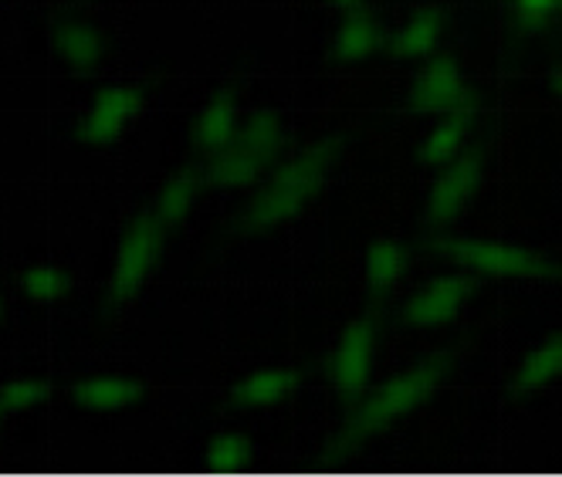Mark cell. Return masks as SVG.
Wrapping results in <instances>:
<instances>
[{
	"label": "cell",
	"instance_id": "7a4b0ae2",
	"mask_svg": "<svg viewBox=\"0 0 562 477\" xmlns=\"http://www.w3.org/2000/svg\"><path fill=\"white\" fill-rule=\"evenodd\" d=\"M281 143H285V126L268 112L255 115L248 126H240L234 133L231 146L217 152V159L211 163V180L221 186L251 183L281 152Z\"/></svg>",
	"mask_w": 562,
	"mask_h": 477
},
{
	"label": "cell",
	"instance_id": "8fae6325",
	"mask_svg": "<svg viewBox=\"0 0 562 477\" xmlns=\"http://www.w3.org/2000/svg\"><path fill=\"white\" fill-rule=\"evenodd\" d=\"M420 109H458L464 102V82L461 71L451 58H434L424 75L417 78L414 95H411Z\"/></svg>",
	"mask_w": 562,
	"mask_h": 477
},
{
	"label": "cell",
	"instance_id": "30bf717a",
	"mask_svg": "<svg viewBox=\"0 0 562 477\" xmlns=\"http://www.w3.org/2000/svg\"><path fill=\"white\" fill-rule=\"evenodd\" d=\"M468 295V285L461 277H440V282L427 285L411 305H407V322L417 329H434V326H445L448 318L461 308Z\"/></svg>",
	"mask_w": 562,
	"mask_h": 477
},
{
	"label": "cell",
	"instance_id": "cb8c5ba5",
	"mask_svg": "<svg viewBox=\"0 0 562 477\" xmlns=\"http://www.w3.org/2000/svg\"><path fill=\"white\" fill-rule=\"evenodd\" d=\"M515 4V14L521 21H529V24H539L546 18H552L559 8H562V0H512Z\"/></svg>",
	"mask_w": 562,
	"mask_h": 477
},
{
	"label": "cell",
	"instance_id": "9c48e42d",
	"mask_svg": "<svg viewBox=\"0 0 562 477\" xmlns=\"http://www.w3.org/2000/svg\"><path fill=\"white\" fill-rule=\"evenodd\" d=\"M481 177V159L477 156H464L451 170H445L430 190V201H427V214L434 224H448L458 217V211L464 207V201L471 196V190L477 186Z\"/></svg>",
	"mask_w": 562,
	"mask_h": 477
},
{
	"label": "cell",
	"instance_id": "ba28073f",
	"mask_svg": "<svg viewBox=\"0 0 562 477\" xmlns=\"http://www.w3.org/2000/svg\"><path fill=\"white\" fill-rule=\"evenodd\" d=\"M52 52L61 65L75 68V71H89L102 61L105 42L95 31V24L78 21V18H65L52 31Z\"/></svg>",
	"mask_w": 562,
	"mask_h": 477
},
{
	"label": "cell",
	"instance_id": "ac0fdd59",
	"mask_svg": "<svg viewBox=\"0 0 562 477\" xmlns=\"http://www.w3.org/2000/svg\"><path fill=\"white\" fill-rule=\"evenodd\" d=\"M562 376V336H552L549 342H542L526 363L515 373V386L518 389H536L549 379Z\"/></svg>",
	"mask_w": 562,
	"mask_h": 477
},
{
	"label": "cell",
	"instance_id": "9a60e30c",
	"mask_svg": "<svg viewBox=\"0 0 562 477\" xmlns=\"http://www.w3.org/2000/svg\"><path fill=\"white\" fill-rule=\"evenodd\" d=\"M234 133H237V115H234V102L231 99L211 102L204 112L196 115V123H193V143L200 149H207V152L227 149Z\"/></svg>",
	"mask_w": 562,
	"mask_h": 477
},
{
	"label": "cell",
	"instance_id": "603a6c76",
	"mask_svg": "<svg viewBox=\"0 0 562 477\" xmlns=\"http://www.w3.org/2000/svg\"><path fill=\"white\" fill-rule=\"evenodd\" d=\"M48 389L37 383H11L0 386V413H24L37 404H45Z\"/></svg>",
	"mask_w": 562,
	"mask_h": 477
},
{
	"label": "cell",
	"instance_id": "5bb4252c",
	"mask_svg": "<svg viewBox=\"0 0 562 477\" xmlns=\"http://www.w3.org/2000/svg\"><path fill=\"white\" fill-rule=\"evenodd\" d=\"M295 389V373L289 370H258L251 373L245 383H240L231 396H234V404L237 407H271L278 400H285V396Z\"/></svg>",
	"mask_w": 562,
	"mask_h": 477
},
{
	"label": "cell",
	"instance_id": "3957f363",
	"mask_svg": "<svg viewBox=\"0 0 562 477\" xmlns=\"http://www.w3.org/2000/svg\"><path fill=\"white\" fill-rule=\"evenodd\" d=\"M440 376H445V366H440V363H420V366L407 370L404 376H396L390 386H383L376 396H370V400L352 413L346 441H363V436H370L373 430H380L390 420L414 410L424 396L437 386Z\"/></svg>",
	"mask_w": 562,
	"mask_h": 477
},
{
	"label": "cell",
	"instance_id": "d6986e66",
	"mask_svg": "<svg viewBox=\"0 0 562 477\" xmlns=\"http://www.w3.org/2000/svg\"><path fill=\"white\" fill-rule=\"evenodd\" d=\"M193 196H196V180L190 173L173 177L164 190H159V196H156V214L153 217L164 224V227L180 224L187 217L190 204H193Z\"/></svg>",
	"mask_w": 562,
	"mask_h": 477
},
{
	"label": "cell",
	"instance_id": "5b68a950",
	"mask_svg": "<svg viewBox=\"0 0 562 477\" xmlns=\"http://www.w3.org/2000/svg\"><path fill=\"white\" fill-rule=\"evenodd\" d=\"M373 345H376V329L370 318H356L352 326L342 329L336 352L329 360V379L339 393H346V396L363 393V386L370 383Z\"/></svg>",
	"mask_w": 562,
	"mask_h": 477
},
{
	"label": "cell",
	"instance_id": "52a82bcc",
	"mask_svg": "<svg viewBox=\"0 0 562 477\" xmlns=\"http://www.w3.org/2000/svg\"><path fill=\"white\" fill-rule=\"evenodd\" d=\"M454 261L461 268L481 271V274H498V277H518V274H542V261L526 254L512 245L495 241H461L451 248Z\"/></svg>",
	"mask_w": 562,
	"mask_h": 477
},
{
	"label": "cell",
	"instance_id": "44dd1931",
	"mask_svg": "<svg viewBox=\"0 0 562 477\" xmlns=\"http://www.w3.org/2000/svg\"><path fill=\"white\" fill-rule=\"evenodd\" d=\"M21 288H24V295L31 302L45 305V302H58L68 292V277L58 268H52V264H34V268H27Z\"/></svg>",
	"mask_w": 562,
	"mask_h": 477
},
{
	"label": "cell",
	"instance_id": "7c38bea8",
	"mask_svg": "<svg viewBox=\"0 0 562 477\" xmlns=\"http://www.w3.org/2000/svg\"><path fill=\"white\" fill-rule=\"evenodd\" d=\"M143 396V386L133 383V379H119V376H99V379H89V383H78L71 389V400L86 410H95V413H112V410H126L133 407Z\"/></svg>",
	"mask_w": 562,
	"mask_h": 477
},
{
	"label": "cell",
	"instance_id": "277c9868",
	"mask_svg": "<svg viewBox=\"0 0 562 477\" xmlns=\"http://www.w3.org/2000/svg\"><path fill=\"white\" fill-rule=\"evenodd\" d=\"M159 251H164V224L156 217H139L126 230L123 245H119L115 271H112V295L115 298L133 295L146 282V274L153 271Z\"/></svg>",
	"mask_w": 562,
	"mask_h": 477
},
{
	"label": "cell",
	"instance_id": "7402d4cb",
	"mask_svg": "<svg viewBox=\"0 0 562 477\" xmlns=\"http://www.w3.org/2000/svg\"><path fill=\"white\" fill-rule=\"evenodd\" d=\"M204 457L214 461V464H227V467H231V464L255 461L258 451H255V444L248 441L245 433H221V436H214V441L207 444Z\"/></svg>",
	"mask_w": 562,
	"mask_h": 477
},
{
	"label": "cell",
	"instance_id": "2e32d148",
	"mask_svg": "<svg viewBox=\"0 0 562 477\" xmlns=\"http://www.w3.org/2000/svg\"><path fill=\"white\" fill-rule=\"evenodd\" d=\"M440 27H445V21H440L437 11H417L404 27H400L396 34V58H424L437 48L440 42Z\"/></svg>",
	"mask_w": 562,
	"mask_h": 477
},
{
	"label": "cell",
	"instance_id": "8992f818",
	"mask_svg": "<svg viewBox=\"0 0 562 477\" xmlns=\"http://www.w3.org/2000/svg\"><path fill=\"white\" fill-rule=\"evenodd\" d=\"M139 92L130 86H115L95 95V102L89 105V112L82 115V126H78V136H82L86 146H105L112 143L119 133L126 129V123L139 109Z\"/></svg>",
	"mask_w": 562,
	"mask_h": 477
},
{
	"label": "cell",
	"instance_id": "ffe728a7",
	"mask_svg": "<svg viewBox=\"0 0 562 477\" xmlns=\"http://www.w3.org/2000/svg\"><path fill=\"white\" fill-rule=\"evenodd\" d=\"M400 271H404V248H400L396 241H376L370 245L367 251V277H370V285L373 288H390Z\"/></svg>",
	"mask_w": 562,
	"mask_h": 477
},
{
	"label": "cell",
	"instance_id": "4fadbf2b",
	"mask_svg": "<svg viewBox=\"0 0 562 477\" xmlns=\"http://www.w3.org/2000/svg\"><path fill=\"white\" fill-rule=\"evenodd\" d=\"M376 48H380V24H376L370 14H363V11H352V14L339 24L336 37H333V55H336L342 65H359V61H367V58L376 55Z\"/></svg>",
	"mask_w": 562,
	"mask_h": 477
},
{
	"label": "cell",
	"instance_id": "6da1fadb",
	"mask_svg": "<svg viewBox=\"0 0 562 477\" xmlns=\"http://www.w3.org/2000/svg\"><path fill=\"white\" fill-rule=\"evenodd\" d=\"M329 146H312L305 152H299L285 170H278L245 207V227L248 230H268L285 224L289 217H295L308 201L312 193L323 183L326 170H329Z\"/></svg>",
	"mask_w": 562,
	"mask_h": 477
},
{
	"label": "cell",
	"instance_id": "484cf974",
	"mask_svg": "<svg viewBox=\"0 0 562 477\" xmlns=\"http://www.w3.org/2000/svg\"><path fill=\"white\" fill-rule=\"evenodd\" d=\"M552 89H555V92H559V99H562V71H555V75H552Z\"/></svg>",
	"mask_w": 562,
	"mask_h": 477
},
{
	"label": "cell",
	"instance_id": "d4e9b609",
	"mask_svg": "<svg viewBox=\"0 0 562 477\" xmlns=\"http://www.w3.org/2000/svg\"><path fill=\"white\" fill-rule=\"evenodd\" d=\"M329 4H333V8H342V11H352V8L359 4V0H329Z\"/></svg>",
	"mask_w": 562,
	"mask_h": 477
},
{
	"label": "cell",
	"instance_id": "e0dca14e",
	"mask_svg": "<svg viewBox=\"0 0 562 477\" xmlns=\"http://www.w3.org/2000/svg\"><path fill=\"white\" fill-rule=\"evenodd\" d=\"M464 139H468V115L464 112L445 115V123H437L430 129V136L424 139V149H420L424 163H430V167L451 163V159L461 152Z\"/></svg>",
	"mask_w": 562,
	"mask_h": 477
}]
</instances>
